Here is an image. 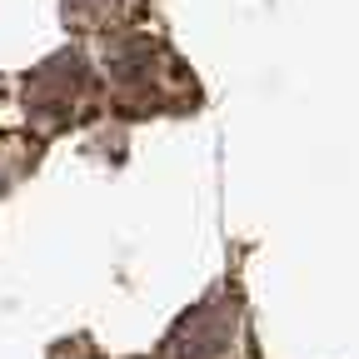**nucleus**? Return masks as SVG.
<instances>
[{
    "label": "nucleus",
    "instance_id": "obj_1",
    "mask_svg": "<svg viewBox=\"0 0 359 359\" xmlns=\"http://www.w3.org/2000/svg\"><path fill=\"white\" fill-rule=\"evenodd\" d=\"M105 85H110V105L130 120L180 115V110L200 105V85H195L190 65L165 40H150V35H125L120 45H110Z\"/></svg>",
    "mask_w": 359,
    "mask_h": 359
},
{
    "label": "nucleus",
    "instance_id": "obj_2",
    "mask_svg": "<svg viewBox=\"0 0 359 359\" xmlns=\"http://www.w3.org/2000/svg\"><path fill=\"white\" fill-rule=\"evenodd\" d=\"M100 75L80 50H60L40 70L25 75V115L40 130H70L85 125L100 105Z\"/></svg>",
    "mask_w": 359,
    "mask_h": 359
},
{
    "label": "nucleus",
    "instance_id": "obj_3",
    "mask_svg": "<svg viewBox=\"0 0 359 359\" xmlns=\"http://www.w3.org/2000/svg\"><path fill=\"white\" fill-rule=\"evenodd\" d=\"M240 299L210 294L165 339V359H235L240 354Z\"/></svg>",
    "mask_w": 359,
    "mask_h": 359
},
{
    "label": "nucleus",
    "instance_id": "obj_4",
    "mask_svg": "<svg viewBox=\"0 0 359 359\" xmlns=\"http://www.w3.org/2000/svg\"><path fill=\"white\" fill-rule=\"evenodd\" d=\"M140 15H145V0H65L70 30H85V35H120Z\"/></svg>",
    "mask_w": 359,
    "mask_h": 359
}]
</instances>
